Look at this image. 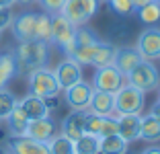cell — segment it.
<instances>
[{"label": "cell", "instance_id": "6da1fadb", "mask_svg": "<svg viewBox=\"0 0 160 154\" xmlns=\"http://www.w3.org/2000/svg\"><path fill=\"white\" fill-rule=\"evenodd\" d=\"M17 62V74H29V72L43 68L49 62V43L31 39V41H19L17 49L12 51Z\"/></svg>", "mask_w": 160, "mask_h": 154}, {"label": "cell", "instance_id": "7a4b0ae2", "mask_svg": "<svg viewBox=\"0 0 160 154\" xmlns=\"http://www.w3.org/2000/svg\"><path fill=\"white\" fill-rule=\"evenodd\" d=\"M27 82H29V93L35 95V97H41V99H52V97H58L62 93V86L58 82L56 74L47 66L29 72Z\"/></svg>", "mask_w": 160, "mask_h": 154}, {"label": "cell", "instance_id": "3957f363", "mask_svg": "<svg viewBox=\"0 0 160 154\" xmlns=\"http://www.w3.org/2000/svg\"><path fill=\"white\" fill-rule=\"evenodd\" d=\"M144 95L140 89L132 86V84H123L121 89L113 95L115 103V113L117 115H140L144 109Z\"/></svg>", "mask_w": 160, "mask_h": 154}, {"label": "cell", "instance_id": "277c9868", "mask_svg": "<svg viewBox=\"0 0 160 154\" xmlns=\"http://www.w3.org/2000/svg\"><path fill=\"white\" fill-rule=\"evenodd\" d=\"M125 78L127 84L140 89L142 93H150V90H156L160 86V72L150 60H142Z\"/></svg>", "mask_w": 160, "mask_h": 154}, {"label": "cell", "instance_id": "5b68a950", "mask_svg": "<svg viewBox=\"0 0 160 154\" xmlns=\"http://www.w3.org/2000/svg\"><path fill=\"white\" fill-rule=\"evenodd\" d=\"M74 33L76 27L62 13L52 14V43L60 47L66 56L74 49Z\"/></svg>", "mask_w": 160, "mask_h": 154}, {"label": "cell", "instance_id": "8992f818", "mask_svg": "<svg viewBox=\"0 0 160 154\" xmlns=\"http://www.w3.org/2000/svg\"><path fill=\"white\" fill-rule=\"evenodd\" d=\"M123 84H125V76H123L113 64L97 68V72H94V76H92V89L105 90V93H111V95H115Z\"/></svg>", "mask_w": 160, "mask_h": 154}, {"label": "cell", "instance_id": "52a82bcc", "mask_svg": "<svg viewBox=\"0 0 160 154\" xmlns=\"http://www.w3.org/2000/svg\"><path fill=\"white\" fill-rule=\"evenodd\" d=\"M92 90L94 89L90 82L80 80V82L64 89V99H66L68 107L72 111H88V103H90V97H92Z\"/></svg>", "mask_w": 160, "mask_h": 154}, {"label": "cell", "instance_id": "ba28073f", "mask_svg": "<svg viewBox=\"0 0 160 154\" xmlns=\"http://www.w3.org/2000/svg\"><path fill=\"white\" fill-rule=\"evenodd\" d=\"M136 49L142 54L144 60H158L160 58V27L152 25V27H146L140 33L138 37V45Z\"/></svg>", "mask_w": 160, "mask_h": 154}, {"label": "cell", "instance_id": "9c48e42d", "mask_svg": "<svg viewBox=\"0 0 160 154\" xmlns=\"http://www.w3.org/2000/svg\"><path fill=\"white\" fill-rule=\"evenodd\" d=\"M12 35L17 41H31L35 39V29H37V13H31V10H25V13L12 17Z\"/></svg>", "mask_w": 160, "mask_h": 154}, {"label": "cell", "instance_id": "30bf717a", "mask_svg": "<svg viewBox=\"0 0 160 154\" xmlns=\"http://www.w3.org/2000/svg\"><path fill=\"white\" fill-rule=\"evenodd\" d=\"M6 148L10 150V154H49L45 142L33 140L29 136H10Z\"/></svg>", "mask_w": 160, "mask_h": 154}, {"label": "cell", "instance_id": "8fae6325", "mask_svg": "<svg viewBox=\"0 0 160 154\" xmlns=\"http://www.w3.org/2000/svg\"><path fill=\"white\" fill-rule=\"evenodd\" d=\"M53 74H56L62 90H64V89H68V86H72V84L82 80V66H80L78 62H74L72 58H66V60H62L60 64L56 66Z\"/></svg>", "mask_w": 160, "mask_h": 154}, {"label": "cell", "instance_id": "7c38bea8", "mask_svg": "<svg viewBox=\"0 0 160 154\" xmlns=\"http://www.w3.org/2000/svg\"><path fill=\"white\" fill-rule=\"evenodd\" d=\"M56 134H58V126L49 115L39 117V119H31L29 126H27V131H25V136L33 138V140H39V142H45V144L52 140Z\"/></svg>", "mask_w": 160, "mask_h": 154}, {"label": "cell", "instance_id": "4fadbf2b", "mask_svg": "<svg viewBox=\"0 0 160 154\" xmlns=\"http://www.w3.org/2000/svg\"><path fill=\"white\" fill-rule=\"evenodd\" d=\"M142 60H144V58H142V54L136 49V47H117L113 66L117 68L119 72H121L123 76H127Z\"/></svg>", "mask_w": 160, "mask_h": 154}, {"label": "cell", "instance_id": "5bb4252c", "mask_svg": "<svg viewBox=\"0 0 160 154\" xmlns=\"http://www.w3.org/2000/svg\"><path fill=\"white\" fill-rule=\"evenodd\" d=\"M21 109H23V113L29 117V121L31 119H39V117H47L49 115V107H47V101L41 97H35V95H25L23 99H19V103H17Z\"/></svg>", "mask_w": 160, "mask_h": 154}, {"label": "cell", "instance_id": "9a60e30c", "mask_svg": "<svg viewBox=\"0 0 160 154\" xmlns=\"http://www.w3.org/2000/svg\"><path fill=\"white\" fill-rule=\"evenodd\" d=\"M140 126L142 115H117V134L127 144L140 140Z\"/></svg>", "mask_w": 160, "mask_h": 154}, {"label": "cell", "instance_id": "2e32d148", "mask_svg": "<svg viewBox=\"0 0 160 154\" xmlns=\"http://www.w3.org/2000/svg\"><path fill=\"white\" fill-rule=\"evenodd\" d=\"M88 111L94 113V115H113L115 113V103H113V95L105 93V90H92V97H90L88 103Z\"/></svg>", "mask_w": 160, "mask_h": 154}, {"label": "cell", "instance_id": "e0dca14e", "mask_svg": "<svg viewBox=\"0 0 160 154\" xmlns=\"http://www.w3.org/2000/svg\"><path fill=\"white\" fill-rule=\"evenodd\" d=\"M84 115H86V111H72L62 121V134L66 138H70L72 142L78 140L80 136L84 134Z\"/></svg>", "mask_w": 160, "mask_h": 154}, {"label": "cell", "instance_id": "ac0fdd59", "mask_svg": "<svg viewBox=\"0 0 160 154\" xmlns=\"http://www.w3.org/2000/svg\"><path fill=\"white\" fill-rule=\"evenodd\" d=\"M62 14H64L74 27H80V25L88 23V17H86L84 6H82L80 0H66L64 6H62Z\"/></svg>", "mask_w": 160, "mask_h": 154}, {"label": "cell", "instance_id": "d6986e66", "mask_svg": "<svg viewBox=\"0 0 160 154\" xmlns=\"http://www.w3.org/2000/svg\"><path fill=\"white\" fill-rule=\"evenodd\" d=\"M115 51H117V45L111 41H99L97 43V49H94V56H92V64L94 68H103V66L113 64L115 60Z\"/></svg>", "mask_w": 160, "mask_h": 154}, {"label": "cell", "instance_id": "ffe728a7", "mask_svg": "<svg viewBox=\"0 0 160 154\" xmlns=\"http://www.w3.org/2000/svg\"><path fill=\"white\" fill-rule=\"evenodd\" d=\"M6 121V127H8V134L10 136H25L27 131V126H29V117L23 113V109L17 105V107L10 111V115L4 119Z\"/></svg>", "mask_w": 160, "mask_h": 154}, {"label": "cell", "instance_id": "44dd1931", "mask_svg": "<svg viewBox=\"0 0 160 154\" xmlns=\"http://www.w3.org/2000/svg\"><path fill=\"white\" fill-rule=\"evenodd\" d=\"M140 140L144 142H160V121L156 117H152L150 113L148 115H142V126H140Z\"/></svg>", "mask_w": 160, "mask_h": 154}, {"label": "cell", "instance_id": "7402d4cb", "mask_svg": "<svg viewBox=\"0 0 160 154\" xmlns=\"http://www.w3.org/2000/svg\"><path fill=\"white\" fill-rule=\"evenodd\" d=\"M14 76H17V62L12 51L0 54V89H4Z\"/></svg>", "mask_w": 160, "mask_h": 154}, {"label": "cell", "instance_id": "603a6c76", "mask_svg": "<svg viewBox=\"0 0 160 154\" xmlns=\"http://www.w3.org/2000/svg\"><path fill=\"white\" fill-rule=\"evenodd\" d=\"M76 154H101V138L90 134H82L78 140H74Z\"/></svg>", "mask_w": 160, "mask_h": 154}, {"label": "cell", "instance_id": "cb8c5ba5", "mask_svg": "<svg viewBox=\"0 0 160 154\" xmlns=\"http://www.w3.org/2000/svg\"><path fill=\"white\" fill-rule=\"evenodd\" d=\"M127 146L129 144H127L119 134L101 138V154H125Z\"/></svg>", "mask_w": 160, "mask_h": 154}, {"label": "cell", "instance_id": "d4e9b609", "mask_svg": "<svg viewBox=\"0 0 160 154\" xmlns=\"http://www.w3.org/2000/svg\"><path fill=\"white\" fill-rule=\"evenodd\" d=\"M136 14H138V19H140L144 25H148V27L158 25L160 23V2L152 0V2H148V4L140 6V8L136 10Z\"/></svg>", "mask_w": 160, "mask_h": 154}, {"label": "cell", "instance_id": "484cf974", "mask_svg": "<svg viewBox=\"0 0 160 154\" xmlns=\"http://www.w3.org/2000/svg\"><path fill=\"white\" fill-rule=\"evenodd\" d=\"M49 154H76L74 152V142L66 138L64 134H56L52 140L47 142Z\"/></svg>", "mask_w": 160, "mask_h": 154}, {"label": "cell", "instance_id": "4316f807", "mask_svg": "<svg viewBox=\"0 0 160 154\" xmlns=\"http://www.w3.org/2000/svg\"><path fill=\"white\" fill-rule=\"evenodd\" d=\"M35 39L45 43H52V14L37 13V29H35Z\"/></svg>", "mask_w": 160, "mask_h": 154}, {"label": "cell", "instance_id": "83f0119b", "mask_svg": "<svg viewBox=\"0 0 160 154\" xmlns=\"http://www.w3.org/2000/svg\"><path fill=\"white\" fill-rule=\"evenodd\" d=\"M17 103H19V99L14 97L12 90H8L6 86L0 89V119H2V121H4L6 117L10 115V111L17 107Z\"/></svg>", "mask_w": 160, "mask_h": 154}, {"label": "cell", "instance_id": "f1b7e54d", "mask_svg": "<svg viewBox=\"0 0 160 154\" xmlns=\"http://www.w3.org/2000/svg\"><path fill=\"white\" fill-rule=\"evenodd\" d=\"M99 41V35L97 31H92L90 27L86 25H80L76 27V33H74V45H90V43Z\"/></svg>", "mask_w": 160, "mask_h": 154}, {"label": "cell", "instance_id": "f546056e", "mask_svg": "<svg viewBox=\"0 0 160 154\" xmlns=\"http://www.w3.org/2000/svg\"><path fill=\"white\" fill-rule=\"evenodd\" d=\"M107 2H109V8L113 10L115 14H119V17L136 14V6H133L132 0H107Z\"/></svg>", "mask_w": 160, "mask_h": 154}, {"label": "cell", "instance_id": "4dcf8cb0", "mask_svg": "<svg viewBox=\"0 0 160 154\" xmlns=\"http://www.w3.org/2000/svg\"><path fill=\"white\" fill-rule=\"evenodd\" d=\"M101 126H103V115H94V113L86 111L84 115V134L90 136H101Z\"/></svg>", "mask_w": 160, "mask_h": 154}, {"label": "cell", "instance_id": "1f68e13d", "mask_svg": "<svg viewBox=\"0 0 160 154\" xmlns=\"http://www.w3.org/2000/svg\"><path fill=\"white\" fill-rule=\"evenodd\" d=\"M113 134H117V117H115V115L103 117V126H101V136H99V138L113 136Z\"/></svg>", "mask_w": 160, "mask_h": 154}, {"label": "cell", "instance_id": "d6a6232c", "mask_svg": "<svg viewBox=\"0 0 160 154\" xmlns=\"http://www.w3.org/2000/svg\"><path fill=\"white\" fill-rule=\"evenodd\" d=\"M37 2L41 4L43 13H47V14H58V13H62V6H64V2H66V0H37Z\"/></svg>", "mask_w": 160, "mask_h": 154}, {"label": "cell", "instance_id": "836d02e7", "mask_svg": "<svg viewBox=\"0 0 160 154\" xmlns=\"http://www.w3.org/2000/svg\"><path fill=\"white\" fill-rule=\"evenodd\" d=\"M12 10L10 8H4V6H0V33L10 29V23H12Z\"/></svg>", "mask_w": 160, "mask_h": 154}, {"label": "cell", "instance_id": "e575fe53", "mask_svg": "<svg viewBox=\"0 0 160 154\" xmlns=\"http://www.w3.org/2000/svg\"><path fill=\"white\" fill-rule=\"evenodd\" d=\"M80 2H82V6H84V13H86V17H88V19L99 13L101 0H80Z\"/></svg>", "mask_w": 160, "mask_h": 154}, {"label": "cell", "instance_id": "d590c367", "mask_svg": "<svg viewBox=\"0 0 160 154\" xmlns=\"http://www.w3.org/2000/svg\"><path fill=\"white\" fill-rule=\"evenodd\" d=\"M150 115H152V117H156V119L160 121V99L154 103V105H152V109H150Z\"/></svg>", "mask_w": 160, "mask_h": 154}, {"label": "cell", "instance_id": "8d00e7d4", "mask_svg": "<svg viewBox=\"0 0 160 154\" xmlns=\"http://www.w3.org/2000/svg\"><path fill=\"white\" fill-rule=\"evenodd\" d=\"M142 154H160V146H150V148H146Z\"/></svg>", "mask_w": 160, "mask_h": 154}, {"label": "cell", "instance_id": "74e56055", "mask_svg": "<svg viewBox=\"0 0 160 154\" xmlns=\"http://www.w3.org/2000/svg\"><path fill=\"white\" fill-rule=\"evenodd\" d=\"M17 4V0H0V6H4V8H12Z\"/></svg>", "mask_w": 160, "mask_h": 154}, {"label": "cell", "instance_id": "f35d334b", "mask_svg": "<svg viewBox=\"0 0 160 154\" xmlns=\"http://www.w3.org/2000/svg\"><path fill=\"white\" fill-rule=\"evenodd\" d=\"M133 2V6H136V10L140 8V6H144V4H148V2H152V0H132Z\"/></svg>", "mask_w": 160, "mask_h": 154}, {"label": "cell", "instance_id": "ab89813d", "mask_svg": "<svg viewBox=\"0 0 160 154\" xmlns=\"http://www.w3.org/2000/svg\"><path fill=\"white\" fill-rule=\"evenodd\" d=\"M19 4H33V2H37V0H17Z\"/></svg>", "mask_w": 160, "mask_h": 154}, {"label": "cell", "instance_id": "60d3db41", "mask_svg": "<svg viewBox=\"0 0 160 154\" xmlns=\"http://www.w3.org/2000/svg\"><path fill=\"white\" fill-rule=\"evenodd\" d=\"M0 154H10V150L6 146H0Z\"/></svg>", "mask_w": 160, "mask_h": 154}, {"label": "cell", "instance_id": "b9f144b4", "mask_svg": "<svg viewBox=\"0 0 160 154\" xmlns=\"http://www.w3.org/2000/svg\"><path fill=\"white\" fill-rule=\"evenodd\" d=\"M125 154H136V152H129V150H127V152H125Z\"/></svg>", "mask_w": 160, "mask_h": 154}, {"label": "cell", "instance_id": "7bdbcfd3", "mask_svg": "<svg viewBox=\"0 0 160 154\" xmlns=\"http://www.w3.org/2000/svg\"><path fill=\"white\" fill-rule=\"evenodd\" d=\"M158 99H160V86H158Z\"/></svg>", "mask_w": 160, "mask_h": 154}, {"label": "cell", "instance_id": "ee69618b", "mask_svg": "<svg viewBox=\"0 0 160 154\" xmlns=\"http://www.w3.org/2000/svg\"><path fill=\"white\" fill-rule=\"evenodd\" d=\"M0 123H2V119H0Z\"/></svg>", "mask_w": 160, "mask_h": 154}, {"label": "cell", "instance_id": "f6af8a7d", "mask_svg": "<svg viewBox=\"0 0 160 154\" xmlns=\"http://www.w3.org/2000/svg\"><path fill=\"white\" fill-rule=\"evenodd\" d=\"M156 2H160V0H156Z\"/></svg>", "mask_w": 160, "mask_h": 154}]
</instances>
